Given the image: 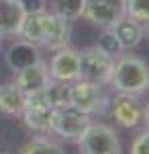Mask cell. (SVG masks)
Listing matches in <instances>:
<instances>
[{"mask_svg":"<svg viewBox=\"0 0 149 154\" xmlns=\"http://www.w3.org/2000/svg\"><path fill=\"white\" fill-rule=\"evenodd\" d=\"M0 48H2V37H0Z\"/></svg>","mask_w":149,"mask_h":154,"instance_id":"obj_26","label":"cell"},{"mask_svg":"<svg viewBox=\"0 0 149 154\" xmlns=\"http://www.w3.org/2000/svg\"><path fill=\"white\" fill-rule=\"evenodd\" d=\"M90 115L84 113L74 105H66L61 109H55V117H53V134L61 136L63 140L78 142L84 131L90 128Z\"/></svg>","mask_w":149,"mask_h":154,"instance_id":"obj_4","label":"cell"},{"mask_svg":"<svg viewBox=\"0 0 149 154\" xmlns=\"http://www.w3.org/2000/svg\"><path fill=\"white\" fill-rule=\"evenodd\" d=\"M69 41H72V21L47 11L43 48L51 49V51H57L61 48H68Z\"/></svg>","mask_w":149,"mask_h":154,"instance_id":"obj_10","label":"cell"},{"mask_svg":"<svg viewBox=\"0 0 149 154\" xmlns=\"http://www.w3.org/2000/svg\"><path fill=\"white\" fill-rule=\"evenodd\" d=\"M112 107V117L118 125L123 128H137L143 123V111L145 105L139 101V95H127V93H118V95L110 101Z\"/></svg>","mask_w":149,"mask_h":154,"instance_id":"obj_8","label":"cell"},{"mask_svg":"<svg viewBox=\"0 0 149 154\" xmlns=\"http://www.w3.org/2000/svg\"><path fill=\"white\" fill-rule=\"evenodd\" d=\"M4 60H6V66L12 72H19L23 68H27V66H33L37 62H41V54H39L37 45L21 39V41H14L10 48L6 49Z\"/></svg>","mask_w":149,"mask_h":154,"instance_id":"obj_12","label":"cell"},{"mask_svg":"<svg viewBox=\"0 0 149 154\" xmlns=\"http://www.w3.org/2000/svg\"><path fill=\"white\" fill-rule=\"evenodd\" d=\"M143 123L147 125V130H149V103L145 105V111H143Z\"/></svg>","mask_w":149,"mask_h":154,"instance_id":"obj_24","label":"cell"},{"mask_svg":"<svg viewBox=\"0 0 149 154\" xmlns=\"http://www.w3.org/2000/svg\"><path fill=\"white\" fill-rule=\"evenodd\" d=\"M69 86H72V82L57 80V78L49 76L45 88H43V97L53 109H61V107L69 105Z\"/></svg>","mask_w":149,"mask_h":154,"instance_id":"obj_16","label":"cell"},{"mask_svg":"<svg viewBox=\"0 0 149 154\" xmlns=\"http://www.w3.org/2000/svg\"><path fill=\"white\" fill-rule=\"evenodd\" d=\"M53 11L55 14L68 19V21H76L82 17V11H84V0H53Z\"/></svg>","mask_w":149,"mask_h":154,"instance_id":"obj_18","label":"cell"},{"mask_svg":"<svg viewBox=\"0 0 149 154\" xmlns=\"http://www.w3.org/2000/svg\"><path fill=\"white\" fill-rule=\"evenodd\" d=\"M125 17L143 23L149 19V0H125Z\"/></svg>","mask_w":149,"mask_h":154,"instance_id":"obj_20","label":"cell"},{"mask_svg":"<svg viewBox=\"0 0 149 154\" xmlns=\"http://www.w3.org/2000/svg\"><path fill=\"white\" fill-rule=\"evenodd\" d=\"M112 62L115 58L104 54L102 49L88 48L80 54V78L88 80L94 84H108L110 80V72H112Z\"/></svg>","mask_w":149,"mask_h":154,"instance_id":"obj_3","label":"cell"},{"mask_svg":"<svg viewBox=\"0 0 149 154\" xmlns=\"http://www.w3.org/2000/svg\"><path fill=\"white\" fill-rule=\"evenodd\" d=\"M16 78H14V84L19 86V91L23 93L25 97L37 95V93H43L47 80H49V70H47V64L41 60L33 66H27L23 70L14 72Z\"/></svg>","mask_w":149,"mask_h":154,"instance_id":"obj_11","label":"cell"},{"mask_svg":"<svg viewBox=\"0 0 149 154\" xmlns=\"http://www.w3.org/2000/svg\"><path fill=\"white\" fill-rule=\"evenodd\" d=\"M0 154H12V152H0Z\"/></svg>","mask_w":149,"mask_h":154,"instance_id":"obj_25","label":"cell"},{"mask_svg":"<svg viewBox=\"0 0 149 154\" xmlns=\"http://www.w3.org/2000/svg\"><path fill=\"white\" fill-rule=\"evenodd\" d=\"M78 144L82 154H121V142L116 131L104 123H90Z\"/></svg>","mask_w":149,"mask_h":154,"instance_id":"obj_2","label":"cell"},{"mask_svg":"<svg viewBox=\"0 0 149 154\" xmlns=\"http://www.w3.org/2000/svg\"><path fill=\"white\" fill-rule=\"evenodd\" d=\"M53 117H55V109L47 103L43 93H37L25 99L23 119L29 130L37 134H53Z\"/></svg>","mask_w":149,"mask_h":154,"instance_id":"obj_6","label":"cell"},{"mask_svg":"<svg viewBox=\"0 0 149 154\" xmlns=\"http://www.w3.org/2000/svg\"><path fill=\"white\" fill-rule=\"evenodd\" d=\"M49 76L57 78V80H66V82H74L80 78V51L68 48H61L53 54V58L47 66Z\"/></svg>","mask_w":149,"mask_h":154,"instance_id":"obj_9","label":"cell"},{"mask_svg":"<svg viewBox=\"0 0 149 154\" xmlns=\"http://www.w3.org/2000/svg\"><path fill=\"white\" fill-rule=\"evenodd\" d=\"M25 99L27 97L19 91V86L14 82L2 84L0 86V113H6V115H23Z\"/></svg>","mask_w":149,"mask_h":154,"instance_id":"obj_15","label":"cell"},{"mask_svg":"<svg viewBox=\"0 0 149 154\" xmlns=\"http://www.w3.org/2000/svg\"><path fill=\"white\" fill-rule=\"evenodd\" d=\"M25 11L19 0H0V37L19 35Z\"/></svg>","mask_w":149,"mask_h":154,"instance_id":"obj_13","label":"cell"},{"mask_svg":"<svg viewBox=\"0 0 149 154\" xmlns=\"http://www.w3.org/2000/svg\"><path fill=\"white\" fill-rule=\"evenodd\" d=\"M19 154H66V150L55 140H49L45 136H37L25 144Z\"/></svg>","mask_w":149,"mask_h":154,"instance_id":"obj_17","label":"cell"},{"mask_svg":"<svg viewBox=\"0 0 149 154\" xmlns=\"http://www.w3.org/2000/svg\"><path fill=\"white\" fill-rule=\"evenodd\" d=\"M21 6H23L25 14L27 12H39V11H45V0H19Z\"/></svg>","mask_w":149,"mask_h":154,"instance_id":"obj_22","label":"cell"},{"mask_svg":"<svg viewBox=\"0 0 149 154\" xmlns=\"http://www.w3.org/2000/svg\"><path fill=\"white\" fill-rule=\"evenodd\" d=\"M108 84L115 86L116 93L141 95L149 88V64L137 56H116Z\"/></svg>","mask_w":149,"mask_h":154,"instance_id":"obj_1","label":"cell"},{"mask_svg":"<svg viewBox=\"0 0 149 154\" xmlns=\"http://www.w3.org/2000/svg\"><path fill=\"white\" fill-rule=\"evenodd\" d=\"M82 17L90 25L108 29L125 17V0H84Z\"/></svg>","mask_w":149,"mask_h":154,"instance_id":"obj_7","label":"cell"},{"mask_svg":"<svg viewBox=\"0 0 149 154\" xmlns=\"http://www.w3.org/2000/svg\"><path fill=\"white\" fill-rule=\"evenodd\" d=\"M141 31H143V39H147V41H149V19L141 23Z\"/></svg>","mask_w":149,"mask_h":154,"instance_id":"obj_23","label":"cell"},{"mask_svg":"<svg viewBox=\"0 0 149 154\" xmlns=\"http://www.w3.org/2000/svg\"><path fill=\"white\" fill-rule=\"evenodd\" d=\"M106 97H104L100 84L88 82V80H74L69 86V105H74L76 109H80L88 115H96L102 113L106 107Z\"/></svg>","mask_w":149,"mask_h":154,"instance_id":"obj_5","label":"cell"},{"mask_svg":"<svg viewBox=\"0 0 149 154\" xmlns=\"http://www.w3.org/2000/svg\"><path fill=\"white\" fill-rule=\"evenodd\" d=\"M112 33L116 35L118 43L123 49H135L143 41V31H141V23L129 19V17H121L112 27Z\"/></svg>","mask_w":149,"mask_h":154,"instance_id":"obj_14","label":"cell"},{"mask_svg":"<svg viewBox=\"0 0 149 154\" xmlns=\"http://www.w3.org/2000/svg\"><path fill=\"white\" fill-rule=\"evenodd\" d=\"M96 48L102 49L104 54H108V56H112V58L121 56V51H123V48H121V43H118V39H116V35L112 33L110 27H108V29H102V33H100V37H98Z\"/></svg>","mask_w":149,"mask_h":154,"instance_id":"obj_19","label":"cell"},{"mask_svg":"<svg viewBox=\"0 0 149 154\" xmlns=\"http://www.w3.org/2000/svg\"><path fill=\"white\" fill-rule=\"evenodd\" d=\"M131 154H149V130L141 131L131 144Z\"/></svg>","mask_w":149,"mask_h":154,"instance_id":"obj_21","label":"cell"}]
</instances>
